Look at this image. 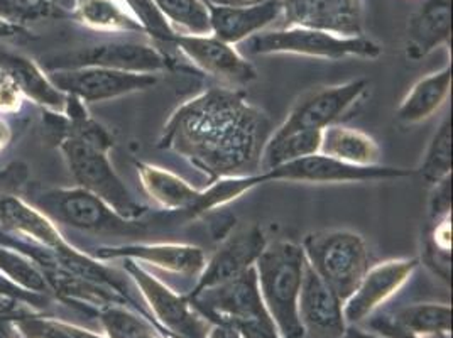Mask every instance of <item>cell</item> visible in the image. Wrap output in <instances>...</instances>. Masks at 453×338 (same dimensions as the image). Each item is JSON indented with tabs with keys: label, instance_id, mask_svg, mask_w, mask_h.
I'll use <instances>...</instances> for the list:
<instances>
[{
	"label": "cell",
	"instance_id": "cell-1",
	"mask_svg": "<svg viewBox=\"0 0 453 338\" xmlns=\"http://www.w3.org/2000/svg\"><path fill=\"white\" fill-rule=\"evenodd\" d=\"M271 134L267 115L244 94L210 88L171 113L157 148L185 157L213 183L259 173Z\"/></svg>",
	"mask_w": 453,
	"mask_h": 338
},
{
	"label": "cell",
	"instance_id": "cell-2",
	"mask_svg": "<svg viewBox=\"0 0 453 338\" xmlns=\"http://www.w3.org/2000/svg\"><path fill=\"white\" fill-rule=\"evenodd\" d=\"M42 122L48 139L61 150L76 187L94 193L124 219H142L146 207L135 200L111 163L113 137L88 113L87 104L66 95L63 112L44 111Z\"/></svg>",
	"mask_w": 453,
	"mask_h": 338
},
{
	"label": "cell",
	"instance_id": "cell-3",
	"mask_svg": "<svg viewBox=\"0 0 453 338\" xmlns=\"http://www.w3.org/2000/svg\"><path fill=\"white\" fill-rule=\"evenodd\" d=\"M306 259L302 245L278 241L267 244L254 264L265 308L283 338H303L298 301Z\"/></svg>",
	"mask_w": 453,
	"mask_h": 338
},
{
	"label": "cell",
	"instance_id": "cell-4",
	"mask_svg": "<svg viewBox=\"0 0 453 338\" xmlns=\"http://www.w3.org/2000/svg\"><path fill=\"white\" fill-rule=\"evenodd\" d=\"M22 198L38 208L57 226L61 224L96 235L120 237H139L146 232L142 222L120 217L102 198L81 187L48 188L29 181L24 188Z\"/></svg>",
	"mask_w": 453,
	"mask_h": 338
},
{
	"label": "cell",
	"instance_id": "cell-5",
	"mask_svg": "<svg viewBox=\"0 0 453 338\" xmlns=\"http://www.w3.org/2000/svg\"><path fill=\"white\" fill-rule=\"evenodd\" d=\"M189 300L207 319H219L242 338H283L265 308L254 267Z\"/></svg>",
	"mask_w": 453,
	"mask_h": 338
},
{
	"label": "cell",
	"instance_id": "cell-6",
	"mask_svg": "<svg viewBox=\"0 0 453 338\" xmlns=\"http://www.w3.org/2000/svg\"><path fill=\"white\" fill-rule=\"evenodd\" d=\"M306 264L345 301L359 286L371 267L369 249L359 234L352 230H319L303 241Z\"/></svg>",
	"mask_w": 453,
	"mask_h": 338
},
{
	"label": "cell",
	"instance_id": "cell-7",
	"mask_svg": "<svg viewBox=\"0 0 453 338\" xmlns=\"http://www.w3.org/2000/svg\"><path fill=\"white\" fill-rule=\"evenodd\" d=\"M246 50L249 55L254 57L298 55L332 61L345 58L376 59L382 55L380 44L364 35L340 36L335 33L303 26H286L284 29L267 33L263 31L247 39Z\"/></svg>",
	"mask_w": 453,
	"mask_h": 338
},
{
	"label": "cell",
	"instance_id": "cell-8",
	"mask_svg": "<svg viewBox=\"0 0 453 338\" xmlns=\"http://www.w3.org/2000/svg\"><path fill=\"white\" fill-rule=\"evenodd\" d=\"M87 66L156 75L170 68V59L151 44L137 41H109L42 58V70L46 72Z\"/></svg>",
	"mask_w": 453,
	"mask_h": 338
},
{
	"label": "cell",
	"instance_id": "cell-9",
	"mask_svg": "<svg viewBox=\"0 0 453 338\" xmlns=\"http://www.w3.org/2000/svg\"><path fill=\"white\" fill-rule=\"evenodd\" d=\"M124 261V269L133 278L139 293L151 308L152 317L159 330L168 334L166 338H208L211 328L210 321L200 313L187 295H178L170 286L154 278L144 265L129 259Z\"/></svg>",
	"mask_w": 453,
	"mask_h": 338
},
{
	"label": "cell",
	"instance_id": "cell-10",
	"mask_svg": "<svg viewBox=\"0 0 453 338\" xmlns=\"http://www.w3.org/2000/svg\"><path fill=\"white\" fill-rule=\"evenodd\" d=\"M369 90V80L359 78L347 83L326 87L304 95L283 124L271 135H284L298 131H323L334 126L343 113L359 104Z\"/></svg>",
	"mask_w": 453,
	"mask_h": 338
},
{
	"label": "cell",
	"instance_id": "cell-11",
	"mask_svg": "<svg viewBox=\"0 0 453 338\" xmlns=\"http://www.w3.org/2000/svg\"><path fill=\"white\" fill-rule=\"evenodd\" d=\"M413 171L391 166H354L323 154H313L296 161L261 171L265 183L269 181H302V183H352L372 180L408 178Z\"/></svg>",
	"mask_w": 453,
	"mask_h": 338
},
{
	"label": "cell",
	"instance_id": "cell-12",
	"mask_svg": "<svg viewBox=\"0 0 453 338\" xmlns=\"http://www.w3.org/2000/svg\"><path fill=\"white\" fill-rule=\"evenodd\" d=\"M50 80L63 94L73 95L83 104L105 102L126 95L144 92L157 83V76L150 73H129L109 68H73L48 72Z\"/></svg>",
	"mask_w": 453,
	"mask_h": 338
},
{
	"label": "cell",
	"instance_id": "cell-13",
	"mask_svg": "<svg viewBox=\"0 0 453 338\" xmlns=\"http://www.w3.org/2000/svg\"><path fill=\"white\" fill-rule=\"evenodd\" d=\"M171 46L178 48L202 72L215 76L228 85L242 87L257 78L256 68L232 44L213 35H180Z\"/></svg>",
	"mask_w": 453,
	"mask_h": 338
},
{
	"label": "cell",
	"instance_id": "cell-14",
	"mask_svg": "<svg viewBox=\"0 0 453 338\" xmlns=\"http://www.w3.org/2000/svg\"><path fill=\"white\" fill-rule=\"evenodd\" d=\"M265 245L267 242L261 227H249L234 234L205 263L198 274V281L187 296L195 298L205 289L241 276L247 269L254 267Z\"/></svg>",
	"mask_w": 453,
	"mask_h": 338
},
{
	"label": "cell",
	"instance_id": "cell-15",
	"mask_svg": "<svg viewBox=\"0 0 453 338\" xmlns=\"http://www.w3.org/2000/svg\"><path fill=\"white\" fill-rule=\"evenodd\" d=\"M418 265V259H393L369 267L356 291L343 301V319L347 325H357L384 301L396 295Z\"/></svg>",
	"mask_w": 453,
	"mask_h": 338
},
{
	"label": "cell",
	"instance_id": "cell-16",
	"mask_svg": "<svg viewBox=\"0 0 453 338\" xmlns=\"http://www.w3.org/2000/svg\"><path fill=\"white\" fill-rule=\"evenodd\" d=\"M288 26L313 27L340 36L364 35V0H281Z\"/></svg>",
	"mask_w": 453,
	"mask_h": 338
},
{
	"label": "cell",
	"instance_id": "cell-17",
	"mask_svg": "<svg viewBox=\"0 0 453 338\" xmlns=\"http://www.w3.org/2000/svg\"><path fill=\"white\" fill-rule=\"evenodd\" d=\"M298 313L304 332L317 338H340L347 328L343 301L308 264L303 274Z\"/></svg>",
	"mask_w": 453,
	"mask_h": 338
},
{
	"label": "cell",
	"instance_id": "cell-18",
	"mask_svg": "<svg viewBox=\"0 0 453 338\" xmlns=\"http://www.w3.org/2000/svg\"><path fill=\"white\" fill-rule=\"evenodd\" d=\"M210 31L226 44L242 41L263 33L283 14L281 0H257L244 5H207Z\"/></svg>",
	"mask_w": 453,
	"mask_h": 338
},
{
	"label": "cell",
	"instance_id": "cell-19",
	"mask_svg": "<svg viewBox=\"0 0 453 338\" xmlns=\"http://www.w3.org/2000/svg\"><path fill=\"white\" fill-rule=\"evenodd\" d=\"M100 261L129 259L150 264L161 271L181 276H198L205 265V254L200 247L189 244H126L100 247L95 254Z\"/></svg>",
	"mask_w": 453,
	"mask_h": 338
},
{
	"label": "cell",
	"instance_id": "cell-20",
	"mask_svg": "<svg viewBox=\"0 0 453 338\" xmlns=\"http://www.w3.org/2000/svg\"><path fill=\"white\" fill-rule=\"evenodd\" d=\"M0 228L9 235L50 252H59L70 245L57 224L22 196H9L0 202Z\"/></svg>",
	"mask_w": 453,
	"mask_h": 338
},
{
	"label": "cell",
	"instance_id": "cell-21",
	"mask_svg": "<svg viewBox=\"0 0 453 338\" xmlns=\"http://www.w3.org/2000/svg\"><path fill=\"white\" fill-rule=\"evenodd\" d=\"M452 31V11L449 0H426L408 20L406 57L419 61L438 46L449 42Z\"/></svg>",
	"mask_w": 453,
	"mask_h": 338
},
{
	"label": "cell",
	"instance_id": "cell-22",
	"mask_svg": "<svg viewBox=\"0 0 453 338\" xmlns=\"http://www.w3.org/2000/svg\"><path fill=\"white\" fill-rule=\"evenodd\" d=\"M0 68L14 80L24 98H31L44 111L63 112L66 94L58 90L48 73L33 59L0 50Z\"/></svg>",
	"mask_w": 453,
	"mask_h": 338
},
{
	"label": "cell",
	"instance_id": "cell-23",
	"mask_svg": "<svg viewBox=\"0 0 453 338\" xmlns=\"http://www.w3.org/2000/svg\"><path fill=\"white\" fill-rule=\"evenodd\" d=\"M452 90V65L421 78L397 107L399 122L413 126L428 120L447 102Z\"/></svg>",
	"mask_w": 453,
	"mask_h": 338
},
{
	"label": "cell",
	"instance_id": "cell-24",
	"mask_svg": "<svg viewBox=\"0 0 453 338\" xmlns=\"http://www.w3.org/2000/svg\"><path fill=\"white\" fill-rule=\"evenodd\" d=\"M135 166L142 188L159 207L170 211L181 210L188 213L198 202L202 191L191 187L178 174L148 163H135Z\"/></svg>",
	"mask_w": 453,
	"mask_h": 338
},
{
	"label": "cell",
	"instance_id": "cell-25",
	"mask_svg": "<svg viewBox=\"0 0 453 338\" xmlns=\"http://www.w3.org/2000/svg\"><path fill=\"white\" fill-rule=\"evenodd\" d=\"M320 154L354 166H378L380 161L378 142L369 134L339 124L321 131Z\"/></svg>",
	"mask_w": 453,
	"mask_h": 338
},
{
	"label": "cell",
	"instance_id": "cell-26",
	"mask_svg": "<svg viewBox=\"0 0 453 338\" xmlns=\"http://www.w3.org/2000/svg\"><path fill=\"white\" fill-rule=\"evenodd\" d=\"M70 18L98 33L144 35L122 0H72Z\"/></svg>",
	"mask_w": 453,
	"mask_h": 338
},
{
	"label": "cell",
	"instance_id": "cell-27",
	"mask_svg": "<svg viewBox=\"0 0 453 338\" xmlns=\"http://www.w3.org/2000/svg\"><path fill=\"white\" fill-rule=\"evenodd\" d=\"M393 319L418 337H449L452 332V308L449 304H411L399 310Z\"/></svg>",
	"mask_w": 453,
	"mask_h": 338
},
{
	"label": "cell",
	"instance_id": "cell-28",
	"mask_svg": "<svg viewBox=\"0 0 453 338\" xmlns=\"http://www.w3.org/2000/svg\"><path fill=\"white\" fill-rule=\"evenodd\" d=\"M320 141L321 131H298L284 135H271L263 152L261 168L267 171L289 161L319 154Z\"/></svg>",
	"mask_w": 453,
	"mask_h": 338
},
{
	"label": "cell",
	"instance_id": "cell-29",
	"mask_svg": "<svg viewBox=\"0 0 453 338\" xmlns=\"http://www.w3.org/2000/svg\"><path fill=\"white\" fill-rule=\"evenodd\" d=\"M96 317L107 338H166L150 319L137 315L126 304L105 306Z\"/></svg>",
	"mask_w": 453,
	"mask_h": 338
},
{
	"label": "cell",
	"instance_id": "cell-30",
	"mask_svg": "<svg viewBox=\"0 0 453 338\" xmlns=\"http://www.w3.org/2000/svg\"><path fill=\"white\" fill-rule=\"evenodd\" d=\"M421 178L430 183L438 185L440 181L452 176V120L445 119L443 124L430 141L423 163L419 166Z\"/></svg>",
	"mask_w": 453,
	"mask_h": 338
},
{
	"label": "cell",
	"instance_id": "cell-31",
	"mask_svg": "<svg viewBox=\"0 0 453 338\" xmlns=\"http://www.w3.org/2000/svg\"><path fill=\"white\" fill-rule=\"evenodd\" d=\"M0 273L5 274L11 281L20 286L22 289L38 293V295H51V289L44 280V274L41 273L36 263L29 259L26 254L0 244Z\"/></svg>",
	"mask_w": 453,
	"mask_h": 338
},
{
	"label": "cell",
	"instance_id": "cell-32",
	"mask_svg": "<svg viewBox=\"0 0 453 338\" xmlns=\"http://www.w3.org/2000/svg\"><path fill=\"white\" fill-rule=\"evenodd\" d=\"M259 185H265L261 173H256L250 176H234V178L217 180V181L210 183L208 189L200 193L198 202L195 204V207L189 210L188 215L196 217L200 213H205L207 210L222 207L232 200H237L239 196H242L244 193L259 187Z\"/></svg>",
	"mask_w": 453,
	"mask_h": 338
},
{
	"label": "cell",
	"instance_id": "cell-33",
	"mask_svg": "<svg viewBox=\"0 0 453 338\" xmlns=\"http://www.w3.org/2000/svg\"><path fill=\"white\" fill-rule=\"evenodd\" d=\"M171 26L185 35H211L207 4L202 0H152Z\"/></svg>",
	"mask_w": 453,
	"mask_h": 338
},
{
	"label": "cell",
	"instance_id": "cell-34",
	"mask_svg": "<svg viewBox=\"0 0 453 338\" xmlns=\"http://www.w3.org/2000/svg\"><path fill=\"white\" fill-rule=\"evenodd\" d=\"M122 2L127 7V11L133 14L134 19L139 22L144 35L151 36L157 42L171 46L173 38L176 36V31L152 0H122Z\"/></svg>",
	"mask_w": 453,
	"mask_h": 338
},
{
	"label": "cell",
	"instance_id": "cell-35",
	"mask_svg": "<svg viewBox=\"0 0 453 338\" xmlns=\"http://www.w3.org/2000/svg\"><path fill=\"white\" fill-rule=\"evenodd\" d=\"M58 0H0V18L26 27L29 22L48 19L57 12Z\"/></svg>",
	"mask_w": 453,
	"mask_h": 338
},
{
	"label": "cell",
	"instance_id": "cell-36",
	"mask_svg": "<svg viewBox=\"0 0 453 338\" xmlns=\"http://www.w3.org/2000/svg\"><path fill=\"white\" fill-rule=\"evenodd\" d=\"M16 332L22 338H75L70 323L63 319L36 317V315H11Z\"/></svg>",
	"mask_w": 453,
	"mask_h": 338
},
{
	"label": "cell",
	"instance_id": "cell-37",
	"mask_svg": "<svg viewBox=\"0 0 453 338\" xmlns=\"http://www.w3.org/2000/svg\"><path fill=\"white\" fill-rule=\"evenodd\" d=\"M29 183V166L22 161H14L0 169V202L9 196H22Z\"/></svg>",
	"mask_w": 453,
	"mask_h": 338
},
{
	"label": "cell",
	"instance_id": "cell-38",
	"mask_svg": "<svg viewBox=\"0 0 453 338\" xmlns=\"http://www.w3.org/2000/svg\"><path fill=\"white\" fill-rule=\"evenodd\" d=\"M0 298L11 303H18V304H27L33 308H42L50 301V296L46 295H38V293L22 289L2 273H0Z\"/></svg>",
	"mask_w": 453,
	"mask_h": 338
},
{
	"label": "cell",
	"instance_id": "cell-39",
	"mask_svg": "<svg viewBox=\"0 0 453 338\" xmlns=\"http://www.w3.org/2000/svg\"><path fill=\"white\" fill-rule=\"evenodd\" d=\"M22 102L24 95L20 94L18 85L0 68V115L19 112Z\"/></svg>",
	"mask_w": 453,
	"mask_h": 338
},
{
	"label": "cell",
	"instance_id": "cell-40",
	"mask_svg": "<svg viewBox=\"0 0 453 338\" xmlns=\"http://www.w3.org/2000/svg\"><path fill=\"white\" fill-rule=\"evenodd\" d=\"M432 198H430V219L432 222L440 220L450 215L452 208V176L434 185Z\"/></svg>",
	"mask_w": 453,
	"mask_h": 338
},
{
	"label": "cell",
	"instance_id": "cell-41",
	"mask_svg": "<svg viewBox=\"0 0 453 338\" xmlns=\"http://www.w3.org/2000/svg\"><path fill=\"white\" fill-rule=\"evenodd\" d=\"M372 328L378 332L379 335L386 338H423L418 337L415 334L408 332L406 328H403L401 325H397L393 319H376L372 323Z\"/></svg>",
	"mask_w": 453,
	"mask_h": 338
},
{
	"label": "cell",
	"instance_id": "cell-42",
	"mask_svg": "<svg viewBox=\"0 0 453 338\" xmlns=\"http://www.w3.org/2000/svg\"><path fill=\"white\" fill-rule=\"evenodd\" d=\"M27 35L26 27H20L16 24H11L5 19L0 18V41H7V39L22 38Z\"/></svg>",
	"mask_w": 453,
	"mask_h": 338
},
{
	"label": "cell",
	"instance_id": "cell-43",
	"mask_svg": "<svg viewBox=\"0 0 453 338\" xmlns=\"http://www.w3.org/2000/svg\"><path fill=\"white\" fill-rule=\"evenodd\" d=\"M208 338H242L239 335V332L228 325L224 323H215L211 325L210 332H208Z\"/></svg>",
	"mask_w": 453,
	"mask_h": 338
},
{
	"label": "cell",
	"instance_id": "cell-44",
	"mask_svg": "<svg viewBox=\"0 0 453 338\" xmlns=\"http://www.w3.org/2000/svg\"><path fill=\"white\" fill-rule=\"evenodd\" d=\"M0 338H19V334L12 325L11 315H5V313L0 315Z\"/></svg>",
	"mask_w": 453,
	"mask_h": 338
},
{
	"label": "cell",
	"instance_id": "cell-45",
	"mask_svg": "<svg viewBox=\"0 0 453 338\" xmlns=\"http://www.w3.org/2000/svg\"><path fill=\"white\" fill-rule=\"evenodd\" d=\"M340 338H386L382 337V335H379V334H371V332H364V330H360L357 328L356 325H347V328H345V332L342 334V337Z\"/></svg>",
	"mask_w": 453,
	"mask_h": 338
},
{
	"label": "cell",
	"instance_id": "cell-46",
	"mask_svg": "<svg viewBox=\"0 0 453 338\" xmlns=\"http://www.w3.org/2000/svg\"><path fill=\"white\" fill-rule=\"evenodd\" d=\"M12 139V131L9 124L0 117V150H5Z\"/></svg>",
	"mask_w": 453,
	"mask_h": 338
},
{
	"label": "cell",
	"instance_id": "cell-47",
	"mask_svg": "<svg viewBox=\"0 0 453 338\" xmlns=\"http://www.w3.org/2000/svg\"><path fill=\"white\" fill-rule=\"evenodd\" d=\"M70 328H72V334L75 338H107L105 335H100V334H95L92 330H87V328H81L78 325H72L70 323Z\"/></svg>",
	"mask_w": 453,
	"mask_h": 338
},
{
	"label": "cell",
	"instance_id": "cell-48",
	"mask_svg": "<svg viewBox=\"0 0 453 338\" xmlns=\"http://www.w3.org/2000/svg\"><path fill=\"white\" fill-rule=\"evenodd\" d=\"M207 5H244V4H250V2H244V0H202Z\"/></svg>",
	"mask_w": 453,
	"mask_h": 338
},
{
	"label": "cell",
	"instance_id": "cell-49",
	"mask_svg": "<svg viewBox=\"0 0 453 338\" xmlns=\"http://www.w3.org/2000/svg\"><path fill=\"white\" fill-rule=\"evenodd\" d=\"M244 2H257V0H244Z\"/></svg>",
	"mask_w": 453,
	"mask_h": 338
}]
</instances>
